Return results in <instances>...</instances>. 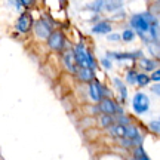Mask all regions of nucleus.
I'll return each mask as SVG.
<instances>
[{
	"label": "nucleus",
	"mask_w": 160,
	"mask_h": 160,
	"mask_svg": "<svg viewBox=\"0 0 160 160\" xmlns=\"http://www.w3.org/2000/svg\"><path fill=\"white\" fill-rule=\"evenodd\" d=\"M157 22V19L153 17V13L150 12H144V13H137L131 18V25L132 28L137 31L139 36H144L145 33H148L150 27L153 24Z\"/></svg>",
	"instance_id": "f257e3e1"
},
{
	"label": "nucleus",
	"mask_w": 160,
	"mask_h": 160,
	"mask_svg": "<svg viewBox=\"0 0 160 160\" xmlns=\"http://www.w3.org/2000/svg\"><path fill=\"white\" fill-rule=\"evenodd\" d=\"M73 55H74V61L77 64V67H88L95 71L97 68V61L92 57V53L89 51H86L83 45H76L73 49Z\"/></svg>",
	"instance_id": "f03ea898"
},
{
	"label": "nucleus",
	"mask_w": 160,
	"mask_h": 160,
	"mask_svg": "<svg viewBox=\"0 0 160 160\" xmlns=\"http://www.w3.org/2000/svg\"><path fill=\"white\" fill-rule=\"evenodd\" d=\"M98 110L101 111V114H108V116L123 114V110L119 107V104L116 102L114 99H111L110 97H104L98 102Z\"/></svg>",
	"instance_id": "7ed1b4c3"
},
{
	"label": "nucleus",
	"mask_w": 160,
	"mask_h": 160,
	"mask_svg": "<svg viewBox=\"0 0 160 160\" xmlns=\"http://www.w3.org/2000/svg\"><path fill=\"white\" fill-rule=\"evenodd\" d=\"M132 107H133V111H135L137 114H144V113H147L150 108L148 97H147L145 93H142V92L135 93V97L132 99Z\"/></svg>",
	"instance_id": "20e7f679"
},
{
	"label": "nucleus",
	"mask_w": 160,
	"mask_h": 160,
	"mask_svg": "<svg viewBox=\"0 0 160 160\" xmlns=\"http://www.w3.org/2000/svg\"><path fill=\"white\" fill-rule=\"evenodd\" d=\"M48 46L55 52H62L64 48H65V37H64V34L61 31H58V30L52 31L51 36L48 37Z\"/></svg>",
	"instance_id": "39448f33"
},
{
	"label": "nucleus",
	"mask_w": 160,
	"mask_h": 160,
	"mask_svg": "<svg viewBox=\"0 0 160 160\" xmlns=\"http://www.w3.org/2000/svg\"><path fill=\"white\" fill-rule=\"evenodd\" d=\"M33 25H34L36 36H37L39 39H42V40H46L49 36H51L52 31H53L52 27H51V24L48 22L46 19H39V21H36Z\"/></svg>",
	"instance_id": "423d86ee"
},
{
	"label": "nucleus",
	"mask_w": 160,
	"mask_h": 160,
	"mask_svg": "<svg viewBox=\"0 0 160 160\" xmlns=\"http://www.w3.org/2000/svg\"><path fill=\"white\" fill-rule=\"evenodd\" d=\"M33 17H31V13L28 12H22L19 18H18L17 24H15V27L19 33H28L30 30L33 28Z\"/></svg>",
	"instance_id": "0eeeda50"
},
{
	"label": "nucleus",
	"mask_w": 160,
	"mask_h": 160,
	"mask_svg": "<svg viewBox=\"0 0 160 160\" xmlns=\"http://www.w3.org/2000/svg\"><path fill=\"white\" fill-rule=\"evenodd\" d=\"M89 97L93 102H99L105 97V89L98 80H92L89 83Z\"/></svg>",
	"instance_id": "6e6552de"
},
{
	"label": "nucleus",
	"mask_w": 160,
	"mask_h": 160,
	"mask_svg": "<svg viewBox=\"0 0 160 160\" xmlns=\"http://www.w3.org/2000/svg\"><path fill=\"white\" fill-rule=\"evenodd\" d=\"M107 58L108 59H116V61H122V59H139L142 58V52H107Z\"/></svg>",
	"instance_id": "1a4fd4ad"
},
{
	"label": "nucleus",
	"mask_w": 160,
	"mask_h": 160,
	"mask_svg": "<svg viewBox=\"0 0 160 160\" xmlns=\"http://www.w3.org/2000/svg\"><path fill=\"white\" fill-rule=\"evenodd\" d=\"M74 74L79 77L80 82H85V83H91L92 80H95V71L88 67H79Z\"/></svg>",
	"instance_id": "9d476101"
},
{
	"label": "nucleus",
	"mask_w": 160,
	"mask_h": 160,
	"mask_svg": "<svg viewBox=\"0 0 160 160\" xmlns=\"http://www.w3.org/2000/svg\"><path fill=\"white\" fill-rule=\"evenodd\" d=\"M111 24L108 21H99L92 27V33L93 34H110L111 33Z\"/></svg>",
	"instance_id": "9b49d317"
},
{
	"label": "nucleus",
	"mask_w": 160,
	"mask_h": 160,
	"mask_svg": "<svg viewBox=\"0 0 160 160\" xmlns=\"http://www.w3.org/2000/svg\"><path fill=\"white\" fill-rule=\"evenodd\" d=\"M64 64H65V67H67L71 73H76V70L79 68V67H77V64H76V61H74L73 51H67V52H65V55H64Z\"/></svg>",
	"instance_id": "f8f14e48"
},
{
	"label": "nucleus",
	"mask_w": 160,
	"mask_h": 160,
	"mask_svg": "<svg viewBox=\"0 0 160 160\" xmlns=\"http://www.w3.org/2000/svg\"><path fill=\"white\" fill-rule=\"evenodd\" d=\"M139 65H141V68L144 71H151L153 73L154 70H157V62L150 59V58H139Z\"/></svg>",
	"instance_id": "ddd939ff"
},
{
	"label": "nucleus",
	"mask_w": 160,
	"mask_h": 160,
	"mask_svg": "<svg viewBox=\"0 0 160 160\" xmlns=\"http://www.w3.org/2000/svg\"><path fill=\"white\" fill-rule=\"evenodd\" d=\"M111 135L116 138H125V132H126V126L125 125H120V123H113V125L108 128Z\"/></svg>",
	"instance_id": "4468645a"
},
{
	"label": "nucleus",
	"mask_w": 160,
	"mask_h": 160,
	"mask_svg": "<svg viewBox=\"0 0 160 160\" xmlns=\"http://www.w3.org/2000/svg\"><path fill=\"white\" fill-rule=\"evenodd\" d=\"M122 2L123 0H104V9L108 12L117 11L120 6H122Z\"/></svg>",
	"instance_id": "2eb2a0df"
},
{
	"label": "nucleus",
	"mask_w": 160,
	"mask_h": 160,
	"mask_svg": "<svg viewBox=\"0 0 160 160\" xmlns=\"http://www.w3.org/2000/svg\"><path fill=\"white\" fill-rule=\"evenodd\" d=\"M150 76L147 74V73H137V80H135V85L141 86V88H144V86L150 85Z\"/></svg>",
	"instance_id": "dca6fc26"
},
{
	"label": "nucleus",
	"mask_w": 160,
	"mask_h": 160,
	"mask_svg": "<svg viewBox=\"0 0 160 160\" xmlns=\"http://www.w3.org/2000/svg\"><path fill=\"white\" fill-rule=\"evenodd\" d=\"M114 85H116V88H117V91H119V93H120V98L125 101L126 97H128V89H126V85L120 79H117V77L114 79Z\"/></svg>",
	"instance_id": "f3484780"
},
{
	"label": "nucleus",
	"mask_w": 160,
	"mask_h": 160,
	"mask_svg": "<svg viewBox=\"0 0 160 160\" xmlns=\"http://www.w3.org/2000/svg\"><path fill=\"white\" fill-rule=\"evenodd\" d=\"M113 123H116V120H114L113 116H108V114H101L99 116V125H101V128H107V129H108Z\"/></svg>",
	"instance_id": "a211bd4d"
},
{
	"label": "nucleus",
	"mask_w": 160,
	"mask_h": 160,
	"mask_svg": "<svg viewBox=\"0 0 160 160\" xmlns=\"http://www.w3.org/2000/svg\"><path fill=\"white\" fill-rule=\"evenodd\" d=\"M86 9H89V11H93V12H99L104 9V0H95L93 3L86 6Z\"/></svg>",
	"instance_id": "6ab92c4d"
},
{
	"label": "nucleus",
	"mask_w": 160,
	"mask_h": 160,
	"mask_svg": "<svg viewBox=\"0 0 160 160\" xmlns=\"http://www.w3.org/2000/svg\"><path fill=\"white\" fill-rule=\"evenodd\" d=\"M120 39L123 40V42H132V40L135 39V31L133 30H125L123 33H122V36H120Z\"/></svg>",
	"instance_id": "aec40b11"
},
{
	"label": "nucleus",
	"mask_w": 160,
	"mask_h": 160,
	"mask_svg": "<svg viewBox=\"0 0 160 160\" xmlns=\"http://www.w3.org/2000/svg\"><path fill=\"white\" fill-rule=\"evenodd\" d=\"M135 80H137V71L133 68H131L126 73V82H128L129 85H135Z\"/></svg>",
	"instance_id": "412c9836"
},
{
	"label": "nucleus",
	"mask_w": 160,
	"mask_h": 160,
	"mask_svg": "<svg viewBox=\"0 0 160 160\" xmlns=\"http://www.w3.org/2000/svg\"><path fill=\"white\" fill-rule=\"evenodd\" d=\"M148 126H150V129L154 132V133H159V132H160V122L157 119L153 120V122H150Z\"/></svg>",
	"instance_id": "4be33fe9"
},
{
	"label": "nucleus",
	"mask_w": 160,
	"mask_h": 160,
	"mask_svg": "<svg viewBox=\"0 0 160 160\" xmlns=\"http://www.w3.org/2000/svg\"><path fill=\"white\" fill-rule=\"evenodd\" d=\"M101 65H102L105 70H111V67H113V64H111V59H108L107 57L101 59Z\"/></svg>",
	"instance_id": "5701e85b"
},
{
	"label": "nucleus",
	"mask_w": 160,
	"mask_h": 160,
	"mask_svg": "<svg viewBox=\"0 0 160 160\" xmlns=\"http://www.w3.org/2000/svg\"><path fill=\"white\" fill-rule=\"evenodd\" d=\"M150 80H151V82H154V83H159L160 82V71H159V68L153 71V74L150 76Z\"/></svg>",
	"instance_id": "b1692460"
},
{
	"label": "nucleus",
	"mask_w": 160,
	"mask_h": 160,
	"mask_svg": "<svg viewBox=\"0 0 160 160\" xmlns=\"http://www.w3.org/2000/svg\"><path fill=\"white\" fill-rule=\"evenodd\" d=\"M34 2H36V0H18V3H19V5H22V6H25V8L33 6V5H34Z\"/></svg>",
	"instance_id": "393cba45"
},
{
	"label": "nucleus",
	"mask_w": 160,
	"mask_h": 160,
	"mask_svg": "<svg viewBox=\"0 0 160 160\" xmlns=\"http://www.w3.org/2000/svg\"><path fill=\"white\" fill-rule=\"evenodd\" d=\"M107 39L110 40V42H119L120 40V34H111V33H110V34H107Z\"/></svg>",
	"instance_id": "a878e982"
},
{
	"label": "nucleus",
	"mask_w": 160,
	"mask_h": 160,
	"mask_svg": "<svg viewBox=\"0 0 160 160\" xmlns=\"http://www.w3.org/2000/svg\"><path fill=\"white\" fill-rule=\"evenodd\" d=\"M151 91H154L156 95H159V93H160V86H159V83H156L154 88H151Z\"/></svg>",
	"instance_id": "bb28decb"
}]
</instances>
